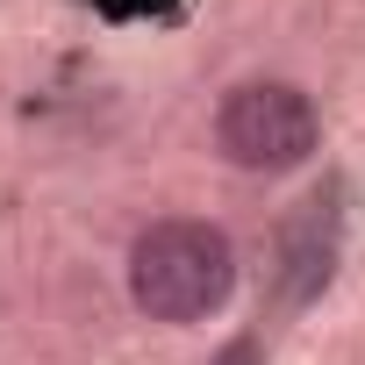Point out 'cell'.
<instances>
[{"instance_id": "6da1fadb", "label": "cell", "mask_w": 365, "mask_h": 365, "mask_svg": "<svg viewBox=\"0 0 365 365\" xmlns=\"http://www.w3.org/2000/svg\"><path fill=\"white\" fill-rule=\"evenodd\" d=\"M237 287V244L215 230V222H150L136 244H129V301L150 315V322H208Z\"/></svg>"}, {"instance_id": "7a4b0ae2", "label": "cell", "mask_w": 365, "mask_h": 365, "mask_svg": "<svg viewBox=\"0 0 365 365\" xmlns=\"http://www.w3.org/2000/svg\"><path fill=\"white\" fill-rule=\"evenodd\" d=\"M315 143H322L315 101L287 79H244L215 108V150L237 172H294L315 158Z\"/></svg>"}]
</instances>
